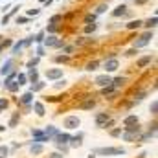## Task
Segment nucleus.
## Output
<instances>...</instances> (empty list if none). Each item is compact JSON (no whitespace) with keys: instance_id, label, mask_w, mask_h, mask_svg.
I'll return each mask as SVG.
<instances>
[{"instance_id":"23","label":"nucleus","mask_w":158,"mask_h":158,"mask_svg":"<svg viewBox=\"0 0 158 158\" xmlns=\"http://www.w3.org/2000/svg\"><path fill=\"white\" fill-rule=\"evenodd\" d=\"M40 134H44V131H42V129H31V136H33V140H35V138H39Z\"/></svg>"},{"instance_id":"33","label":"nucleus","mask_w":158,"mask_h":158,"mask_svg":"<svg viewBox=\"0 0 158 158\" xmlns=\"http://www.w3.org/2000/svg\"><path fill=\"white\" fill-rule=\"evenodd\" d=\"M4 131H6V127H4V125L0 123V132H4Z\"/></svg>"},{"instance_id":"32","label":"nucleus","mask_w":158,"mask_h":158,"mask_svg":"<svg viewBox=\"0 0 158 158\" xmlns=\"http://www.w3.org/2000/svg\"><path fill=\"white\" fill-rule=\"evenodd\" d=\"M96 156H98L96 153H90V155H88V156H86V158H96Z\"/></svg>"},{"instance_id":"27","label":"nucleus","mask_w":158,"mask_h":158,"mask_svg":"<svg viewBox=\"0 0 158 158\" xmlns=\"http://www.w3.org/2000/svg\"><path fill=\"white\" fill-rule=\"evenodd\" d=\"M48 158H64V156H63L59 151H53V153H50V155H48Z\"/></svg>"},{"instance_id":"3","label":"nucleus","mask_w":158,"mask_h":158,"mask_svg":"<svg viewBox=\"0 0 158 158\" xmlns=\"http://www.w3.org/2000/svg\"><path fill=\"white\" fill-rule=\"evenodd\" d=\"M70 136H72V134H68V132H61V131H59V132L53 136L52 143H53V145H68Z\"/></svg>"},{"instance_id":"7","label":"nucleus","mask_w":158,"mask_h":158,"mask_svg":"<svg viewBox=\"0 0 158 158\" xmlns=\"http://www.w3.org/2000/svg\"><path fill=\"white\" fill-rule=\"evenodd\" d=\"M94 107H96V99H92V98L77 105V109H79V110H90V109H94Z\"/></svg>"},{"instance_id":"21","label":"nucleus","mask_w":158,"mask_h":158,"mask_svg":"<svg viewBox=\"0 0 158 158\" xmlns=\"http://www.w3.org/2000/svg\"><path fill=\"white\" fill-rule=\"evenodd\" d=\"M44 88V83H40V81H35L33 85H31V92H39Z\"/></svg>"},{"instance_id":"14","label":"nucleus","mask_w":158,"mask_h":158,"mask_svg":"<svg viewBox=\"0 0 158 158\" xmlns=\"http://www.w3.org/2000/svg\"><path fill=\"white\" fill-rule=\"evenodd\" d=\"M19 121H20V114H19V110L11 116V119H9V123H7V127H11V129H15L17 125H19Z\"/></svg>"},{"instance_id":"25","label":"nucleus","mask_w":158,"mask_h":158,"mask_svg":"<svg viewBox=\"0 0 158 158\" xmlns=\"http://www.w3.org/2000/svg\"><path fill=\"white\" fill-rule=\"evenodd\" d=\"M7 105H9V101H7V99H2V98H0V112H2L4 109H7Z\"/></svg>"},{"instance_id":"10","label":"nucleus","mask_w":158,"mask_h":158,"mask_svg":"<svg viewBox=\"0 0 158 158\" xmlns=\"http://www.w3.org/2000/svg\"><path fill=\"white\" fill-rule=\"evenodd\" d=\"M33 101V92H26L24 96H20V99H19V105H30Z\"/></svg>"},{"instance_id":"16","label":"nucleus","mask_w":158,"mask_h":158,"mask_svg":"<svg viewBox=\"0 0 158 158\" xmlns=\"http://www.w3.org/2000/svg\"><path fill=\"white\" fill-rule=\"evenodd\" d=\"M151 59H153L151 55H145V57H142V59H140V61L136 63V66H138V68H145V66H147V64L151 63Z\"/></svg>"},{"instance_id":"30","label":"nucleus","mask_w":158,"mask_h":158,"mask_svg":"<svg viewBox=\"0 0 158 158\" xmlns=\"http://www.w3.org/2000/svg\"><path fill=\"white\" fill-rule=\"evenodd\" d=\"M140 24H142V22H140V20H136V22H131V24H129V28H138Z\"/></svg>"},{"instance_id":"19","label":"nucleus","mask_w":158,"mask_h":158,"mask_svg":"<svg viewBox=\"0 0 158 158\" xmlns=\"http://www.w3.org/2000/svg\"><path fill=\"white\" fill-rule=\"evenodd\" d=\"M55 149H57L63 156H66V155L70 153V147H68V145H55Z\"/></svg>"},{"instance_id":"29","label":"nucleus","mask_w":158,"mask_h":158,"mask_svg":"<svg viewBox=\"0 0 158 158\" xmlns=\"http://www.w3.org/2000/svg\"><path fill=\"white\" fill-rule=\"evenodd\" d=\"M55 61H57V63H66L68 57H66V55H59V57H55Z\"/></svg>"},{"instance_id":"18","label":"nucleus","mask_w":158,"mask_h":158,"mask_svg":"<svg viewBox=\"0 0 158 158\" xmlns=\"http://www.w3.org/2000/svg\"><path fill=\"white\" fill-rule=\"evenodd\" d=\"M121 132H123V129H121V127H112V129H109V134H110L112 138H119V136H121Z\"/></svg>"},{"instance_id":"22","label":"nucleus","mask_w":158,"mask_h":158,"mask_svg":"<svg viewBox=\"0 0 158 158\" xmlns=\"http://www.w3.org/2000/svg\"><path fill=\"white\" fill-rule=\"evenodd\" d=\"M98 66H99V61H90V63L86 64V70H90V72H92V70H96Z\"/></svg>"},{"instance_id":"31","label":"nucleus","mask_w":158,"mask_h":158,"mask_svg":"<svg viewBox=\"0 0 158 158\" xmlns=\"http://www.w3.org/2000/svg\"><path fill=\"white\" fill-rule=\"evenodd\" d=\"M155 22H156V19H153V20H149V22H147L145 26H147V28H151V26H155Z\"/></svg>"},{"instance_id":"17","label":"nucleus","mask_w":158,"mask_h":158,"mask_svg":"<svg viewBox=\"0 0 158 158\" xmlns=\"http://www.w3.org/2000/svg\"><path fill=\"white\" fill-rule=\"evenodd\" d=\"M134 123H138V116H134V114L123 118V127H125V125H134Z\"/></svg>"},{"instance_id":"12","label":"nucleus","mask_w":158,"mask_h":158,"mask_svg":"<svg viewBox=\"0 0 158 158\" xmlns=\"http://www.w3.org/2000/svg\"><path fill=\"white\" fill-rule=\"evenodd\" d=\"M33 110H35L37 116H44L46 114V109H44V105L40 101H33Z\"/></svg>"},{"instance_id":"1","label":"nucleus","mask_w":158,"mask_h":158,"mask_svg":"<svg viewBox=\"0 0 158 158\" xmlns=\"http://www.w3.org/2000/svg\"><path fill=\"white\" fill-rule=\"evenodd\" d=\"M92 153H96L99 156H121V155H127V151L123 147H96V149H92Z\"/></svg>"},{"instance_id":"5","label":"nucleus","mask_w":158,"mask_h":158,"mask_svg":"<svg viewBox=\"0 0 158 158\" xmlns=\"http://www.w3.org/2000/svg\"><path fill=\"white\" fill-rule=\"evenodd\" d=\"M109 119H110V114H109V112H98V114L94 116V121H96V127H98V129H103V125H105Z\"/></svg>"},{"instance_id":"13","label":"nucleus","mask_w":158,"mask_h":158,"mask_svg":"<svg viewBox=\"0 0 158 158\" xmlns=\"http://www.w3.org/2000/svg\"><path fill=\"white\" fill-rule=\"evenodd\" d=\"M42 131H44V134H46V136H50V140H53V136L59 132V129H57V127H53V125H48V127H46V129H42Z\"/></svg>"},{"instance_id":"6","label":"nucleus","mask_w":158,"mask_h":158,"mask_svg":"<svg viewBox=\"0 0 158 158\" xmlns=\"http://www.w3.org/2000/svg\"><path fill=\"white\" fill-rule=\"evenodd\" d=\"M30 153H31L33 156H39V155L44 153V145H42V143H37V142H33L31 147H30Z\"/></svg>"},{"instance_id":"15","label":"nucleus","mask_w":158,"mask_h":158,"mask_svg":"<svg viewBox=\"0 0 158 158\" xmlns=\"http://www.w3.org/2000/svg\"><path fill=\"white\" fill-rule=\"evenodd\" d=\"M125 83H127V77H116V79H112V81H110V85H112L116 90H118L119 86H123Z\"/></svg>"},{"instance_id":"11","label":"nucleus","mask_w":158,"mask_h":158,"mask_svg":"<svg viewBox=\"0 0 158 158\" xmlns=\"http://www.w3.org/2000/svg\"><path fill=\"white\" fill-rule=\"evenodd\" d=\"M63 76V70L61 68H53V70H48L46 72V77L48 79H59Z\"/></svg>"},{"instance_id":"4","label":"nucleus","mask_w":158,"mask_h":158,"mask_svg":"<svg viewBox=\"0 0 158 158\" xmlns=\"http://www.w3.org/2000/svg\"><path fill=\"white\" fill-rule=\"evenodd\" d=\"M83 140H85V132H77L76 136H70L68 147H70V149H79V147L83 145Z\"/></svg>"},{"instance_id":"9","label":"nucleus","mask_w":158,"mask_h":158,"mask_svg":"<svg viewBox=\"0 0 158 158\" xmlns=\"http://www.w3.org/2000/svg\"><path fill=\"white\" fill-rule=\"evenodd\" d=\"M110 81H112L110 76L105 74V76H98V77H96V85H98V86H107V85H110Z\"/></svg>"},{"instance_id":"28","label":"nucleus","mask_w":158,"mask_h":158,"mask_svg":"<svg viewBox=\"0 0 158 158\" xmlns=\"http://www.w3.org/2000/svg\"><path fill=\"white\" fill-rule=\"evenodd\" d=\"M156 109H158V103L156 101H153V103H151V114H153V116L156 114Z\"/></svg>"},{"instance_id":"8","label":"nucleus","mask_w":158,"mask_h":158,"mask_svg":"<svg viewBox=\"0 0 158 158\" xmlns=\"http://www.w3.org/2000/svg\"><path fill=\"white\" fill-rule=\"evenodd\" d=\"M119 63L116 59H109V61H105V70L107 72H114V70H118Z\"/></svg>"},{"instance_id":"24","label":"nucleus","mask_w":158,"mask_h":158,"mask_svg":"<svg viewBox=\"0 0 158 158\" xmlns=\"http://www.w3.org/2000/svg\"><path fill=\"white\" fill-rule=\"evenodd\" d=\"M30 79H31V83L39 81V74H37V70H31V72H30Z\"/></svg>"},{"instance_id":"26","label":"nucleus","mask_w":158,"mask_h":158,"mask_svg":"<svg viewBox=\"0 0 158 158\" xmlns=\"http://www.w3.org/2000/svg\"><path fill=\"white\" fill-rule=\"evenodd\" d=\"M114 123H116V121L110 118L109 121H107V123H105V125H103V129H107V131H109V129H112V127H114Z\"/></svg>"},{"instance_id":"2","label":"nucleus","mask_w":158,"mask_h":158,"mask_svg":"<svg viewBox=\"0 0 158 158\" xmlns=\"http://www.w3.org/2000/svg\"><path fill=\"white\" fill-rule=\"evenodd\" d=\"M79 125H81V119L77 116H66V118L63 119V127L66 131H74V129H77Z\"/></svg>"},{"instance_id":"20","label":"nucleus","mask_w":158,"mask_h":158,"mask_svg":"<svg viewBox=\"0 0 158 158\" xmlns=\"http://www.w3.org/2000/svg\"><path fill=\"white\" fill-rule=\"evenodd\" d=\"M9 156V147L7 145H0V158H7Z\"/></svg>"}]
</instances>
